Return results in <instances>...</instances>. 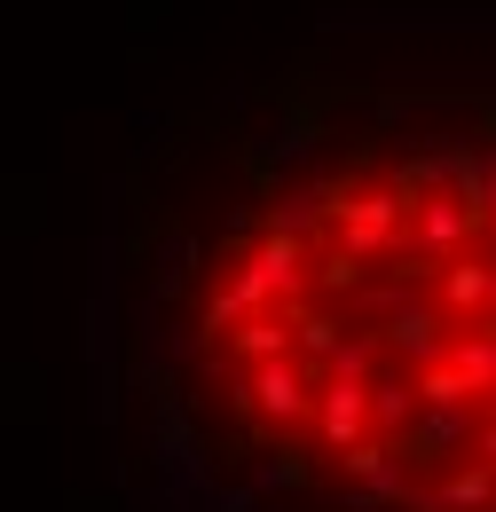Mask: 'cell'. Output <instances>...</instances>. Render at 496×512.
<instances>
[{"label": "cell", "instance_id": "obj_1", "mask_svg": "<svg viewBox=\"0 0 496 512\" xmlns=\"http://www.w3.org/2000/svg\"><path fill=\"white\" fill-rule=\"evenodd\" d=\"M95 386L142 512H496V71L292 56L166 111Z\"/></svg>", "mask_w": 496, "mask_h": 512}]
</instances>
